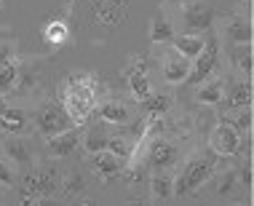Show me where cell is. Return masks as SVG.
Instances as JSON below:
<instances>
[{"label":"cell","mask_w":254,"mask_h":206,"mask_svg":"<svg viewBox=\"0 0 254 206\" xmlns=\"http://www.w3.org/2000/svg\"><path fill=\"white\" fill-rule=\"evenodd\" d=\"M59 99L64 105V113L70 115L72 126H83L97 110V80L91 75H72L62 80L59 86Z\"/></svg>","instance_id":"1"},{"label":"cell","mask_w":254,"mask_h":206,"mask_svg":"<svg viewBox=\"0 0 254 206\" xmlns=\"http://www.w3.org/2000/svg\"><path fill=\"white\" fill-rule=\"evenodd\" d=\"M214 166H217V155L214 153L190 158V161L182 166L180 174L174 177V196H190V193H195L203 182L211 180Z\"/></svg>","instance_id":"2"},{"label":"cell","mask_w":254,"mask_h":206,"mask_svg":"<svg viewBox=\"0 0 254 206\" xmlns=\"http://www.w3.org/2000/svg\"><path fill=\"white\" fill-rule=\"evenodd\" d=\"M59 171L57 169H32L22 180V201L24 204H43L59 190Z\"/></svg>","instance_id":"3"},{"label":"cell","mask_w":254,"mask_h":206,"mask_svg":"<svg viewBox=\"0 0 254 206\" xmlns=\"http://www.w3.org/2000/svg\"><path fill=\"white\" fill-rule=\"evenodd\" d=\"M35 129L43 139H49V137H57L67 129H72V121L57 102H40L35 110Z\"/></svg>","instance_id":"4"},{"label":"cell","mask_w":254,"mask_h":206,"mask_svg":"<svg viewBox=\"0 0 254 206\" xmlns=\"http://www.w3.org/2000/svg\"><path fill=\"white\" fill-rule=\"evenodd\" d=\"M88 8H91L94 24L105 30H118L131 11V0H88Z\"/></svg>","instance_id":"5"},{"label":"cell","mask_w":254,"mask_h":206,"mask_svg":"<svg viewBox=\"0 0 254 206\" xmlns=\"http://www.w3.org/2000/svg\"><path fill=\"white\" fill-rule=\"evenodd\" d=\"M217 62H219V43L217 40H206L203 51L190 62V72H188V80H185V83L198 86V83H203V80H209L217 70Z\"/></svg>","instance_id":"6"},{"label":"cell","mask_w":254,"mask_h":206,"mask_svg":"<svg viewBox=\"0 0 254 206\" xmlns=\"http://www.w3.org/2000/svg\"><path fill=\"white\" fill-rule=\"evenodd\" d=\"M217 19V11L211 8L209 3H190L185 5V13H182V27L188 35H203L206 30H209L211 24H214Z\"/></svg>","instance_id":"7"},{"label":"cell","mask_w":254,"mask_h":206,"mask_svg":"<svg viewBox=\"0 0 254 206\" xmlns=\"http://www.w3.org/2000/svg\"><path fill=\"white\" fill-rule=\"evenodd\" d=\"M180 161V147L169 139H155L150 142V150L145 155V166L153 169V171H169L177 166Z\"/></svg>","instance_id":"8"},{"label":"cell","mask_w":254,"mask_h":206,"mask_svg":"<svg viewBox=\"0 0 254 206\" xmlns=\"http://www.w3.org/2000/svg\"><path fill=\"white\" fill-rule=\"evenodd\" d=\"M241 150V132L233 123L222 121L211 132V153L214 155H238Z\"/></svg>","instance_id":"9"},{"label":"cell","mask_w":254,"mask_h":206,"mask_svg":"<svg viewBox=\"0 0 254 206\" xmlns=\"http://www.w3.org/2000/svg\"><path fill=\"white\" fill-rule=\"evenodd\" d=\"M222 38L230 46H252L254 40V27L246 16H230L222 27Z\"/></svg>","instance_id":"10"},{"label":"cell","mask_w":254,"mask_h":206,"mask_svg":"<svg viewBox=\"0 0 254 206\" xmlns=\"http://www.w3.org/2000/svg\"><path fill=\"white\" fill-rule=\"evenodd\" d=\"M88 166L97 177H115L123 171V158L113 155L110 150H99V153H88Z\"/></svg>","instance_id":"11"},{"label":"cell","mask_w":254,"mask_h":206,"mask_svg":"<svg viewBox=\"0 0 254 206\" xmlns=\"http://www.w3.org/2000/svg\"><path fill=\"white\" fill-rule=\"evenodd\" d=\"M30 129V118L19 107H3L0 110V132L8 137H22Z\"/></svg>","instance_id":"12"},{"label":"cell","mask_w":254,"mask_h":206,"mask_svg":"<svg viewBox=\"0 0 254 206\" xmlns=\"http://www.w3.org/2000/svg\"><path fill=\"white\" fill-rule=\"evenodd\" d=\"M49 153L54 158H64V155H70L75 147H78V142H80V132H78V126H72V129H67V132H62L57 137H49Z\"/></svg>","instance_id":"13"},{"label":"cell","mask_w":254,"mask_h":206,"mask_svg":"<svg viewBox=\"0 0 254 206\" xmlns=\"http://www.w3.org/2000/svg\"><path fill=\"white\" fill-rule=\"evenodd\" d=\"M94 113L99 115L102 123H113V126H123V123H128V118H131V110H128V105H123V102H113V99L97 105Z\"/></svg>","instance_id":"14"},{"label":"cell","mask_w":254,"mask_h":206,"mask_svg":"<svg viewBox=\"0 0 254 206\" xmlns=\"http://www.w3.org/2000/svg\"><path fill=\"white\" fill-rule=\"evenodd\" d=\"M171 43H174V51L180 54V57L193 62L198 54L203 51L206 38H203V35H188V32H182V35H174V40H171Z\"/></svg>","instance_id":"15"},{"label":"cell","mask_w":254,"mask_h":206,"mask_svg":"<svg viewBox=\"0 0 254 206\" xmlns=\"http://www.w3.org/2000/svg\"><path fill=\"white\" fill-rule=\"evenodd\" d=\"M188 72H190V59L180 57V54H171L163 62V78L169 83H185L188 80Z\"/></svg>","instance_id":"16"},{"label":"cell","mask_w":254,"mask_h":206,"mask_svg":"<svg viewBox=\"0 0 254 206\" xmlns=\"http://www.w3.org/2000/svg\"><path fill=\"white\" fill-rule=\"evenodd\" d=\"M128 86H131V94L139 102L153 94V80H150L145 65H134L131 67V72H128Z\"/></svg>","instance_id":"17"},{"label":"cell","mask_w":254,"mask_h":206,"mask_svg":"<svg viewBox=\"0 0 254 206\" xmlns=\"http://www.w3.org/2000/svg\"><path fill=\"white\" fill-rule=\"evenodd\" d=\"M150 43H171L174 40V27H171V22H169V16L163 11H158L155 16H153V22H150Z\"/></svg>","instance_id":"18"},{"label":"cell","mask_w":254,"mask_h":206,"mask_svg":"<svg viewBox=\"0 0 254 206\" xmlns=\"http://www.w3.org/2000/svg\"><path fill=\"white\" fill-rule=\"evenodd\" d=\"M225 97V83L222 80H211V83H198V91H195V99L201 102V105H209V107H214L219 105Z\"/></svg>","instance_id":"19"},{"label":"cell","mask_w":254,"mask_h":206,"mask_svg":"<svg viewBox=\"0 0 254 206\" xmlns=\"http://www.w3.org/2000/svg\"><path fill=\"white\" fill-rule=\"evenodd\" d=\"M5 155L11 158L13 163H19V166H30L32 163V153L30 147H27V142H22V137H11V139H5Z\"/></svg>","instance_id":"20"},{"label":"cell","mask_w":254,"mask_h":206,"mask_svg":"<svg viewBox=\"0 0 254 206\" xmlns=\"http://www.w3.org/2000/svg\"><path fill=\"white\" fill-rule=\"evenodd\" d=\"M254 91H252V80H241L230 88L228 94V107L230 110H241V107H252Z\"/></svg>","instance_id":"21"},{"label":"cell","mask_w":254,"mask_h":206,"mask_svg":"<svg viewBox=\"0 0 254 206\" xmlns=\"http://www.w3.org/2000/svg\"><path fill=\"white\" fill-rule=\"evenodd\" d=\"M150 193H153L158 201L174 196V180H171V174H166V171H155V174L150 177Z\"/></svg>","instance_id":"22"},{"label":"cell","mask_w":254,"mask_h":206,"mask_svg":"<svg viewBox=\"0 0 254 206\" xmlns=\"http://www.w3.org/2000/svg\"><path fill=\"white\" fill-rule=\"evenodd\" d=\"M139 105H142V110H145L150 118H158V115H163V113L171 107V99L166 97V94H155V91H153L150 97L142 99Z\"/></svg>","instance_id":"23"},{"label":"cell","mask_w":254,"mask_h":206,"mask_svg":"<svg viewBox=\"0 0 254 206\" xmlns=\"http://www.w3.org/2000/svg\"><path fill=\"white\" fill-rule=\"evenodd\" d=\"M230 59H233V65L238 67L244 75H252L254 70V59H252V46H233V51H230Z\"/></svg>","instance_id":"24"},{"label":"cell","mask_w":254,"mask_h":206,"mask_svg":"<svg viewBox=\"0 0 254 206\" xmlns=\"http://www.w3.org/2000/svg\"><path fill=\"white\" fill-rule=\"evenodd\" d=\"M43 35H46V40H49V43H54V46H62V43H67V35H70V32H67V24H64V22L54 19V22L46 24Z\"/></svg>","instance_id":"25"},{"label":"cell","mask_w":254,"mask_h":206,"mask_svg":"<svg viewBox=\"0 0 254 206\" xmlns=\"http://www.w3.org/2000/svg\"><path fill=\"white\" fill-rule=\"evenodd\" d=\"M16 78H19V65L16 62H5L3 67H0V94H5L8 88L16 83Z\"/></svg>","instance_id":"26"},{"label":"cell","mask_w":254,"mask_h":206,"mask_svg":"<svg viewBox=\"0 0 254 206\" xmlns=\"http://www.w3.org/2000/svg\"><path fill=\"white\" fill-rule=\"evenodd\" d=\"M107 139H110V137L102 134L99 129H91V132H86V139H83L86 153H99V150H107Z\"/></svg>","instance_id":"27"},{"label":"cell","mask_w":254,"mask_h":206,"mask_svg":"<svg viewBox=\"0 0 254 206\" xmlns=\"http://www.w3.org/2000/svg\"><path fill=\"white\" fill-rule=\"evenodd\" d=\"M107 150L113 155L123 158V161H131V155H134V147L128 145L126 139H121V137H110V139H107Z\"/></svg>","instance_id":"28"},{"label":"cell","mask_w":254,"mask_h":206,"mask_svg":"<svg viewBox=\"0 0 254 206\" xmlns=\"http://www.w3.org/2000/svg\"><path fill=\"white\" fill-rule=\"evenodd\" d=\"M62 190H64L67 196H75L80 193V188H83V180H80V174H64V180L59 182Z\"/></svg>","instance_id":"29"},{"label":"cell","mask_w":254,"mask_h":206,"mask_svg":"<svg viewBox=\"0 0 254 206\" xmlns=\"http://www.w3.org/2000/svg\"><path fill=\"white\" fill-rule=\"evenodd\" d=\"M236 121H233V126L238 129V132H249L252 129V107H241V110H236Z\"/></svg>","instance_id":"30"},{"label":"cell","mask_w":254,"mask_h":206,"mask_svg":"<svg viewBox=\"0 0 254 206\" xmlns=\"http://www.w3.org/2000/svg\"><path fill=\"white\" fill-rule=\"evenodd\" d=\"M0 182H3L5 188H11V185L16 182V174H13L11 163L5 161V158H0Z\"/></svg>","instance_id":"31"},{"label":"cell","mask_w":254,"mask_h":206,"mask_svg":"<svg viewBox=\"0 0 254 206\" xmlns=\"http://www.w3.org/2000/svg\"><path fill=\"white\" fill-rule=\"evenodd\" d=\"M238 182V177H236V171H225L222 174V182H219V190L217 193L219 196H230V190H233V185Z\"/></svg>","instance_id":"32"},{"label":"cell","mask_w":254,"mask_h":206,"mask_svg":"<svg viewBox=\"0 0 254 206\" xmlns=\"http://www.w3.org/2000/svg\"><path fill=\"white\" fill-rule=\"evenodd\" d=\"M236 177L246 185V188H252V163H244V166H241V174H236Z\"/></svg>","instance_id":"33"},{"label":"cell","mask_w":254,"mask_h":206,"mask_svg":"<svg viewBox=\"0 0 254 206\" xmlns=\"http://www.w3.org/2000/svg\"><path fill=\"white\" fill-rule=\"evenodd\" d=\"M142 177H145V174H142V169H128V174H126V182H139L142 180Z\"/></svg>","instance_id":"34"},{"label":"cell","mask_w":254,"mask_h":206,"mask_svg":"<svg viewBox=\"0 0 254 206\" xmlns=\"http://www.w3.org/2000/svg\"><path fill=\"white\" fill-rule=\"evenodd\" d=\"M5 62H11V49L8 46H0V67H3Z\"/></svg>","instance_id":"35"},{"label":"cell","mask_w":254,"mask_h":206,"mask_svg":"<svg viewBox=\"0 0 254 206\" xmlns=\"http://www.w3.org/2000/svg\"><path fill=\"white\" fill-rule=\"evenodd\" d=\"M5 190H8V188H5L3 182H0V201H3V198H5Z\"/></svg>","instance_id":"36"}]
</instances>
